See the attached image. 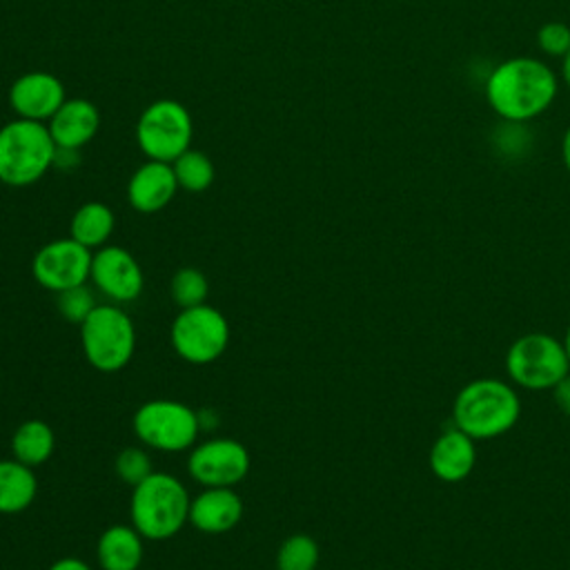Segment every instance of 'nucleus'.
<instances>
[{
  "mask_svg": "<svg viewBox=\"0 0 570 570\" xmlns=\"http://www.w3.org/2000/svg\"><path fill=\"white\" fill-rule=\"evenodd\" d=\"M243 519V499L234 488H205L191 499L189 523L205 534L234 530Z\"/></svg>",
  "mask_w": 570,
  "mask_h": 570,
  "instance_id": "nucleus-17",
  "label": "nucleus"
},
{
  "mask_svg": "<svg viewBox=\"0 0 570 570\" xmlns=\"http://www.w3.org/2000/svg\"><path fill=\"white\" fill-rule=\"evenodd\" d=\"M67 100L65 85L58 76L49 71H27L18 76L9 87V105L16 118L49 122V118L60 109Z\"/></svg>",
  "mask_w": 570,
  "mask_h": 570,
  "instance_id": "nucleus-13",
  "label": "nucleus"
},
{
  "mask_svg": "<svg viewBox=\"0 0 570 570\" xmlns=\"http://www.w3.org/2000/svg\"><path fill=\"white\" fill-rule=\"evenodd\" d=\"M47 129L58 151H78L98 134L100 111L87 98H67L49 118Z\"/></svg>",
  "mask_w": 570,
  "mask_h": 570,
  "instance_id": "nucleus-14",
  "label": "nucleus"
},
{
  "mask_svg": "<svg viewBox=\"0 0 570 570\" xmlns=\"http://www.w3.org/2000/svg\"><path fill=\"white\" fill-rule=\"evenodd\" d=\"M476 441L459 428L443 430L428 454L432 474L443 483H459L470 476L476 465Z\"/></svg>",
  "mask_w": 570,
  "mask_h": 570,
  "instance_id": "nucleus-16",
  "label": "nucleus"
},
{
  "mask_svg": "<svg viewBox=\"0 0 570 570\" xmlns=\"http://www.w3.org/2000/svg\"><path fill=\"white\" fill-rule=\"evenodd\" d=\"M116 227V216L109 205L100 200H89L80 205L69 223V236L91 252L107 245Z\"/></svg>",
  "mask_w": 570,
  "mask_h": 570,
  "instance_id": "nucleus-20",
  "label": "nucleus"
},
{
  "mask_svg": "<svg viewBox=\"0 0 570 570\" xmlns=\"http://www.w3.org/2000/svg\"><path fill=\"white\" fill-rule=\"evenodd\" d=\"M561 78H563V82L570 87V49H568V53L561 58Z\"/></svg>",
  "mask_w": 570,
  "mask_h": 570,
  "instance_id": "nucleus-31",
  "label": "nucleus"
},
{
  "mask_svg": "<svg viewBox=\"0 0 570 570\" xmlns=\"http://www.w3.org/2000/svg\"><path fill=\"white\" fill-rule=\"evenodd\" d=\"M38 494L33 468L18 459H0V514L24 512Z\"/></svg>",
  "mask_w": 570,
  "mask_h": 570,
  "instance_id": "nucleus-19",
  "label": "nucleus"
},
{
  "mask_svg": "<svg viewBox=\"0 0 570 570\" xmlns=\"http://www.w3.org/2000/svg\"><path fill=\"white\" fill-rule=\"evenodd\" d=\"M521 416V401L512 383L483 376L465 383L452 403V425L474 441H490L510 432Z\"/></svg>",
  "mask_w": 570,
  "mask_h": 570,
  "instance_id": "nucleus-2",
  "label": "nucleus"
},
{
  "mask_svg": "<svg viewBox=\"0 0 570 570\" xmlns=\"http://www.w3.org/2000/svg\"><path fill=\"white\" fill-rule=\"evenodd\" d=\"M247 448L229 436L207 439L189 450L187 472L203 488H234L249 472Z\"/></svg>",
  "mask_w": 570,
  "mask_h": 570,
  "instance_id": "nucleus-10",
  "label": "nucleus"
},
{
  "mask_svg": "<svg viewBox=\"0 0 570 570\" xmlns=\"http://www.w3.org/2000/svg\"><path fill=\"white\" fill-rule=\"evenodd\" d=\"M58 147L45 122L13 118L0 127V183L29 187L56 165Z\"/></svg>",
  "mask_w": 570,
  "mask_h": 570,
  "instance_id": "nucleus-4",
  "label": "nucleus"
},
{
  "mask_svg": "<svg viewBox=\"0 0 570 570\" xmlns=\"http://www.w3.org/2000/svg\"><path fill=\"white\" fill-rule=\"evenodd\" d=\"M142 539L134 525H109L96 543L98 566L102 570H138L145 557Z\"/></svg>",
  "mask_w": 570,
  "mask_h": 570,
  "instance_id": "nucleus-18",
  "label": "nucleus"
},
{
  "mask_svg": "<svg viewBox=\"0 0 570 570\" xmlns=\"http://www.w3.org/2000/svg\"><path fill=\"white\" fill-rule=\"evenodd\" d=\"M53 448H56L53 430L40 419H27L16 428L11 436L13 459H18L29 468H36L49 461L53 454Z\"/></svg>",
  "mask_w": 570,
  "mask_h": 570,
  "instance_id": "nucleus-21",
  "label": "nucleus"
},
{
  "mask_svg": "<svg viewBox=\"0 0 570 570\" xmlns=\"http://www.w3.org/2000/svg\"><path fill=\"white\" fill-rule=\"evenodd\" d=\"M138 441L158 452L191 450L200 434V414L174 399L142 403L131 419Z\"/></svg>",
  "mask_w": 570,
  "mask_h": 570,
  "instance_id": "nucleus-7",
  "label": "nucleus"
},
{
  "mask_svg": "<svg viewBox=\"0 0 570 570\" xmlns=\"http://www.w3.org/2000/svg\"><path fill=\"white\" fill-rule=\"evenodd\" d=\"M191 497L180 479L167 472H151L131 492V525L151 541H165L178 534L189 521Z\"/></svg>",
  "mask_w": 570,
  "mask_h": 570,
  "instance_id": "nucleus-3",
  "label": "nucleus"
},
{
  "mask_svg": "<svg viewBox=\"0 0 570 570\" xmlns=\"http://www.w3.org/2000/svg\"><path fill=\"white\" fill-rule=\"evenodd\" d=\"M171 169H174L178 189H185L191 194H200V191L209 189L216 178V169H214V163L209 160V156L198 149H191V147L187 151H183L171 163Z\"/></svg>",
  "mask_w": 570,
  "mask_h": 570,
  "instance_id": "nucleus-22",
  "label": "nucleus"
},
{
  "mask_svg": "<svg viewBox=\"0 0 570 570\" xmlns=\"http://www.w3.org/2000/svg\"><path fill=\"white\" fill-rule=\"evenodd\" d=\"M561 343H563V350H566V354H568V361H570V325L566 327V334H563Z\"/></svg>",
  "mask_w": 570,
  "mask_h": 570,
  "instance_id": "nucleus-32",
  "label": "nucleus"
},
{
  "mask_svg": "<svg viewBox=\"0 0 570 570\" xmlns=\"http://www.w3.org/2000/svg\"><path fill=\"white\" fill-rule=\"evenodd\" d=\"M100 303L96 301L94 287H89L87 283L82 285H73L69 289H62L56 294V307L58 312L69 321L80 325Z\"/></svg>",
  "mask_w": 570,
  "mask_h": 570,
  "instance_id": "nucleus-25",
  "label": "nucleus"
},
{
  "mask_svg": "<svg viewBox=\"0 0 570 570\" xmlns=\"http://www.w3.org/2000/svg\"><path fill=\"white\" fill-rule=\"evenodd\" d=\"M178 191V183L171 163L147 160L142 163L127 183V200L140 214H156L165 209Z\"/></svg>",
  "mask_w": 570,
  "mask_h": 570,
  "instance_id": "nucleus-15",
  "label": "nucleus"
},
{
  "mask_svg": "<svg viewBox=\"0 0 570 570\" xmlns=\"http://www.w3.org/2000/svg\"><path fill=\"white\" fill-rule=\"evenodd\" d=\"M94 252L71 236L45 243L31 261V274L38 285L58 294L89 281Z\"/></svg>",
  "mask_w": 570,
  "mask_h": 570,
  "instance_id": "nucleus-11",
  "label": "nucleus"
},
{
  "mask_svg": "<svg viewBox=\"0 0 570 570\" xmlns=\"http://www.w3.org/2000/svg\"><path fill=\"white\" fill-rule=\"evenodd\" d=\"M91 285L111 303H131L142 294L145 276L131 252L118 245H105L94 252Z\"/></svg>",
  "mask_w": 570,
  "mask_h": 570,
  "instance_id": "nucleus-12",
  "label": "nucleus"
},
{
  "mask_svg": "<svg viewBox=\"0 0 570 570\" xmlns=\"http://www.w3.org/2000/svg\"><path fill=\"white\" fill-rule=\"evenodd\" d=\"M561 158H563V165L570 174V125H568V129L563 134V140H561Z\"/></svg>",
  "mask_w": 570,
  "mask_h": 570,
  "instance_id": "nucleus-30",
  "label": "nucleus"
},
{
  "mask_svg": "<svg viewBox=\"0 0 570 570\" xmlns=\"http://www.w3.org/2000/svg\"><path fill=\"white\" fill-rule=\"evenodd\" d=\"M169 341L183 361L207 365L227 350L229 323L223 312L207 303L185 307L171 323Z\"/></svg>",
  "mask_w": 570,
  "mask_h": 570,
  "instance_id": "nucleus-9",
  "label": "nucleus"
},
{
  "mask_svg": "<svg viewBox=\"0 0 570 570\" xmlns=\"http://www.w3.org/2000/svg\"><path fill=\"white\" fill-rule=\"evenodd\" d=\"M194 122L187 107L171 98L149 102L136 122V142L147 160L174 163L189 149Z\"/></svg>",
  "mask_w": 570,
  "mask_h": 570,
  "instance_id": "nucleus-8",
  "label": "nucleus"
},
{
  "mask_svg": "<svg viewBox=\"0 0 570 570\" xmlns=\"http://www.w3.org/2000/svg\"><path fill=\"white\" fill-rule=\"evenodd\" d=\"M151 472H154V463H151V456L147 454V450L129 445V448H122L118 452V456H116V474L125 483H129L131 488L142 483Z\"/></svg>",
  "mask_w": 570,
  "mask_h": 570,
  "instance_id": "nucleus-26",
  "label": "nucleus"
},
{
  "mask_svg": "<svg viewBox=\"0 0 570 570\" xmlns=\"http://www.w3.org/2000/svg\"><path fill=\"white\" fill-rule=\"evenodd\" d=\"M207 292H209V283H207L205 274L196 267H180L171 276L169 294L180 309L203 305L207 301Z\"/></svg>",
  "mask_w": 570,
  "mask_h": 570,
  "instance_id": "nucleus-24",
  "label": "nucleus"
},
{
  "mask_svg": "<svg viewBox=\"0 0 570 570\" xmlns=\"http://www.w3.org/2000/svg\"><path fill=\"white\" fill-rule=\"evenodd\" d=\"M321 550L309 534H289L276 552V570H316Z\"/></svg>",
  "mask_w": 570,
  "mask_h": 570,
  "instance_id": "nucleus-23",
  "label": "nucleus"
},
{
  "mask_svg": "<svg viewBox=\"0 0 570 570\" xmlns=\"http://www.w3.org/2000/svg\"><path fill=\"white\" fill-rule=\"evenodd\" d=\"M505 372L512 385L543 392L552 390L570 372V361L559 338L546 332H528L508 347Z\"/></svg>",
  "mask_w": 570,
  "mask_h": 570,
  "instance_id": "nucleus-6",
  "label": "nucleus"
},
{
  "mask_svg": "<svg viewBox=\"0 0 570 570\" xmlns=\"http://www.w3.org/2000/svg\"><path fill=\"white\" fill-rule=\"evenodd\" d=\"M47 570H91V566L85 563V561L78 559V557H62V559L53 561Z\"/></svg>",
  "mask_w": 570,
  "mask_h": 570,
  "instance_id": "nucleus-29",
  "label": "nucleus"
},
{
  "mask_svg": "<svg viewBox=\"0 0 570 570\" xmlns=\"http://www.w3.org/2000/svg\"><path fill=\"white\" fill-rule=\"evenodd\" d=\"M537 45L546 56L563 58L570 49V24L561 20H548L537 31Z\"/></svg>",
  "mask_w": 570,
  "mask_h": 570,
  "instance_id": "nucleus-27",
  "label": "nucleus"
},
{
  "mask_svg": "<svg viewBox=\"0 0 570 570\" xmlns=\"http://www.w3.org/2000/svg\"><path fill=\"white\" fill-rule=\"evenodd\" d=\"M80 345L94 370L105 374L122 370L136 350V327L131 316L116 303L98 305L80 323Z\"/></svg>",
  "mask_w": 570,
  "mask_h": 570,
  "instance_id": "nucleus-5",
  "label": "nucleus"
},
{
  "mask_svg": "<svg viewBox=\"0 0 570 570\" xmlns=\"http://www.w3.org/2000/svg\"><path fill=\"white\" fill-rule=\"evenodd\" d=\"M557 410L570 419V372L550 390Z\"/></svg>",
  "mask_w": 570,
  "mask_h": 570,
  "instance_id": "nucleus-28",
  "label": "nucleus"
},
{
  "mask_svg": "<svg viewBox=\"0 0 570 570\" xmlns=\"http://www.w3.org/2000/svg\"><path fill=\"white\" fill-rule=\"evenodd\" d=\"M554 71L539 58L514 56L499 62L485 80V100L505 122H528L557 98Z\"/></svg>",
  "mask_w": 570,
  "mask_h": 570,
  "instance_id": "nucleus-1",
  "label": "nucleus"
}]
</instances>
